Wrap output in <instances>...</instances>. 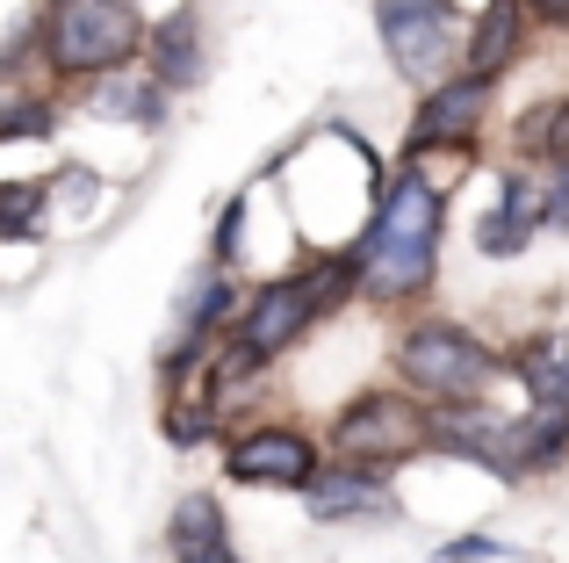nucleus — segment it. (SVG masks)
Wrapping results in <instances>:
<instances>
[{"label": "nucleus", "instance_id": "7", "mask_svg": "<svg viewBox=\"0 0 569 563\" xmlns=\"http://www.w3.org/2000/svg\"><path fill=\"white\" fill-rule=\"evenodd\" d=\"M426 448L455 455V463H476V470H490V477L512 484V419L490 412V405H447V412H432V419H426Z\"/></svg>", "mask_w": 569, "mask_h": 563}, {"label": "nucleus", "instance_id": "11", "mask_svg": "<svg viewBox=\"0 0 569 563\" xmlns=\"http://www.w3.org/2000/svg\"><path fill=\"white\" fill-rule=\"evenodd\" d=\"M303 498H310L318 521H368V513H389V484L376 470H353V463L318 470V477L303 484Z\"/></svg>", "mask_w": 569, "mask_h": 563}, {"label": "nucleus", "instance_id": "15", "mask_svg": "<svg viewBox=\"0 0 569 563\" xmlns=\"http://www.w3.org/2000/svg\"><path fill=\"white\" fill-rule=\"evenodd\" d=\"M94 109L152 130L159 116H167V87H159V80H144V72H123V80H101V87H94Z\"/></svg>", "mask_w": 569, "mask_h": 563}, {"label": "nucleus", "instance_id": "21", "mask_svg": "<svg viewBox=\"0 0 569 563\" xmlns=\"http://www.w3.org/2000/svg\"><path fill=\"white\" fill-rule=\"evenodd\" d=\"M238 231H246V196L223 210V225H217V260H238Z\"/></svg>", "mask_w": 569, "mask_h": 563}, {"label": "nucleus", "instance_id": "18", "mask_svg": "<svg viewBox=\"0 0 569 563\" xmlns=\"http://www.w3.org/2000/svg\"><path fill=\"white\" fill-rule=\"evenodd\" d=\"M519 138H527L533 152H548V159H569V95L556 101V109L527 116V130H519Z\"/></svg>", "mask_w": 569, "mask_h": 563}, {"label": "nucleus", "instance_id": "9", "mask_svg": "<svg viewBox=\"0 0 569 563\" xmlns=\"http://www.w3.org/2000/svg\"><path fill=\"white\" fill-rule=\"evenodd\" d=\"M533 231H541V181L505 174V181H498V203H490L483 225H476V246H483L490 260H519L533 246Z\"/></svg>", "mask_w": 569, "mask_h": 563}, {"label": "nucleus", "instance_id": "13", "mask_svg": "<svg viewBox=\"0 0 569 563\" xmlns=\"http://www.w3.org/2000/svg\"><path fill=\"white\" fill-rule=\"evenodd\" d=\"M173 563H246L231 550V527H223V506L209 492H188L181 506H173Z\"/></svg>", "mask_w": 569, "mask_h": 563}, {"label": "nucleus", "instance_id": "10", "mask_svg": "<svg viewBox=\"0 0 569 563\" xmlns=\"http://www.w3.org/2000/svg\"><path fill=\"white\" fill-rule=\"evenodd\" d=\"M519 43H527V8L519 0H483V14H476V29L461 37V72L469 80H505V66L519 58Z\"/></svg>", "mask_w": 569, "mask_h": 563}, {"label": "nucleus", "instance_id": "3", "mask_svg": "<svg viewBox=\"0 0 569 563\" xmlns=\"http://www.w3.org/2000/svg\"><path fill=\"white\" fill-rule=\"evenodd\" d=\"M144 43L138 0H51V29H43V51L58 72H109L130 66Z\"/></svg>", "mask_w": 569, "mask_h": 563}, {"label": "nucleus", "instance_id": "2", "mask_svg": "<svg viewBox=\"0 0 569 563\" xmlns=\"http://www.w3.org/2000/svg\"><path fill=\"white\" fill-rule=\"evenodd\" d=\"M498 354L469 333V325H447V318H426L397 339V376L403 391L432 397V405H483V391L498 383Z\"/></svg>", "mask_w": 569, "mask_h": 563}, {"label": "nucleus", "instance_id": "6", "mask_svg": "<svg viewBox=\"0 0 569 563\" xmlns=\"http://www.w3.org/2000/svg\"><path fill=\"white\" fill-rule=\"evenodd\" d=\"M223 463H231V477L252 484V492H303V484L318 477V441H310L303 426H252V434H238L231 448H223Z\"/></svg>", "mask_w": 569, "mask_h": 563}, {"label": "nucleus", "instance_id": "8", "mask_svg": "<svg viewBox=\"0 0 569 563\" xmlns=\"http://www.w3.org/2000/svg\"><path fill=\"white\" fill-rule=\"evenodd\" d=\"M490 95H498V87H490V80H469V72L440 80L426 101H418V116H411V145H403V152L426 159V152H440V145H469L476 130H483Z\"/></svg>", "mask_w": 569, "mask_h": 563}, {"label": "nucleus", "instance_id": "12", "mask_svg": "<svg viewBox=\"0 0 569 563\" xmlns=\"http://www.w3.org/2000/svg\"><path fill=\"white\" fill-rule=\"evenodd\" d=\"M505 368L527 383V397H533L541 412H569V333H533V339H519V347L505 354Z\"/></svg>", "mask_w": 569, "mask_h": 563}, {"label": "nucleus", "instance_id": "4", "mask_svg": "<svg viewBox=\"0 0 569 563\" xmlns=\"http://www.w3.org/2000/svg\"><path fill=\"white\" fill-rule=\"evenodd\" d=\"M376 29H382L389 66L411 87L432 95L440 80H455V66H461V8L455 0H376Z\"/></svg>", "mask_w": 569, "mask_h": 563}, {"label": "nucleus", "instance_id": "20", "mask_svg": "<svg viewBox=\"0 0 569 563\" xmlns=\"http://www.w3.org/2000/svg\"><path fill=\"white\" fill-rule=\"evenodd\" d=\"M483 556H512L505 542L490 535H461V542H440V563H483Z\"/></svg>", "mask_w": 569, "mask_h": 563}, {"label": "nucleus", "instance_id": "19", "mask_svg": "<svg viewBox=\"0 0 569 563\" xmlns=\"http://www.w3.org/2000/svg\"><path fill=\"white\" fill-rule=\"evenodd\" d=\"M541 225L569 231V159H548V181H541Z\"/></svg>", "mask_w": 569, "mask_h": 563}, {"label": "nucleus", "instance_id": "22", "mask_svg": "<svg viewBox=\"0 0 569 563\" xmlns=\"http://www.w3.org/2000/svg\"><path fill=\"white\" fill-rule=\"evenodd\" d=\"M527 22H548V29H569V0H519Z\"/></svg>", "mask_w": 569, "mask_h": 563}, {"label": "nucleus", "instance_id": "5", "mask_svg": "<svg viewBox=\"0 0 569 563\" xmlns=\"http://www.w3.org/2000/svg\"><path fill=\"white\" fill-rule=\"evenodd\" d=\"M426 419L432 412H418L403 391H361L332 419V448L347 455L353 470H389V463L426 448Z\"/></svg>", "mask_w": 569, "mask_h": 563}, {"label": "nucleus", "instance_id": "16", "mask_svg": "<svg viewBox=\"0 0 569 563\" xmlns=\"http://www.w3.org/2000/svg\"><path fill=\"white\" fill-rule=\"evenodd\" d=\"M223 310H231V282H223V275L194 282V296H188V310H181V333H188V339H202L209 325L223 318Z\"/></svg>", "mask_w": 569, "mask_h": 563}, {"label": "nucleus", "instance_id": "1", "mask_svg": "<svg viewBox=\"0 0 569 563\" xmlns=\"http://www.w3.org/2000/svg\"><path fill=\"white\" fill-rule=\"evenodd\" d=\"M440 225H447V196L426 181L418 167H403L397 181H382L376 217L353 239V282H361L376 304H411L432 289L440 275Z\"/></svg>", "mask_w": 569, "mask_h": 563}, {"label": "nucleus", "instance_id": "17", "mask_svg": "<svg viewBox=\"0 0 569 563\" xmlns=\"http://www.w3.org/2000/svg\"><path fill=\"white\" fill-rule=\"evenodd\" d=\"M43 217V181H14L0 188V231H14V239H29Z\"/></svg>", "mask_w": 569, "mask_h": 563}, {"label": "nucleus", "instance_id": "14", "mask_svg": "<svg viewBox=\"0 0 569 563\" xmlns=\"http://www.w3.org/2000/svg\"><path fill=\"white\" fill-rule=\"evenodd\" d=\"M152 80L159 87H194L202 80V29H194V14H167L152 37Z\"/></svg>", "mask_w": 569, "mask_h": 563}]
</instances>
